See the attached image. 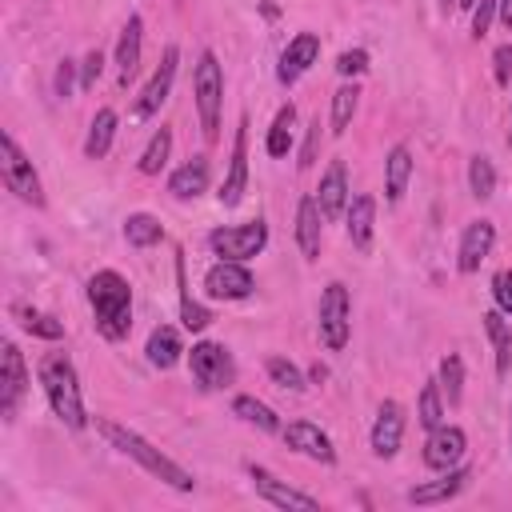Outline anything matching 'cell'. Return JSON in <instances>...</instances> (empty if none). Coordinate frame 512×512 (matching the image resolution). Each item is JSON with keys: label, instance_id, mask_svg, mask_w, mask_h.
Here are the masks:
<instances>
[{"label": "cell", "instance_id": "cell-1", "mask_svg": "<svg viewBox=\"0 0 512 512\" xmlns=\"http://www.w3.org/2000/svg\"><path fill=\"white\" fill-rule=\"evenodd\" d=\"M84 292H88V304H92V316H96V332L112 344L124 340L132 332V288H128V280L116 268H100V272L88 276Z\"/></svg>", "mask_w": 512, "mask_h": 512}, {"label": "cell", "instance_id": "cell-2", "mask_svg": "<svg viewBox=\"0 0 512 512\" xmlns=\"http://www.w3.org/2000/svg\"><path fill=\"white\" fill-rule=\"evenodd\" d=\"M96 432L116 448V452H124L128 460H136L144 472H152L156 480H164L168 488H176V492H192V472H184L172 456H164L156 444H148L140 432H132V428H124V424H116V420H108V416H96Z\"/></svg>", "mask_w": 512, "mask_h": 512}, {"label": "cell", "instance_id": "cell-3", "mask_svg": "<svg viewBox=\"0 0 512 512\" xmlns=\"http://www.w3.org/2000/svg\"><path fill=\"white\" fill-rule=\"evenodd\" d=\"M36 376H40V388L48 396V408L72 428L80 432L88 424V412H84V396H80V380H76V368L64 352H44L40 364H36Z\"/></svg>", "mask_w": 512, "mask_h": 512}, {"label": "cell", "instance_id": "cell-4", "mask_svg": "<svg viewBox=\"0 0 512 512\" xmlns=\"http://www.w3.org/2000/svg\"><path fill=\"white\" fill-rule=\"evenodd\" d=\"M192 96H196V112H200V132H204V140H216V132H220V104H224V68H220V60H216L212 48H204L200 60H196Z\"/></svg>", "mask_w": 512, "mask_h": 512}, {"label": "cell", "instance_id": "cell-5", "mask_svg": "<svg viewBox=\"0 0 512 512\" xmlns=\"http://www.w3.org/2000/svg\"><path fill=\"white\" fill-rule=\"evenodd\" d=\"M0 176H4L8 192H16L24 204L44 208V188H40V176H36L32 160L20 152V144L12 140V132H0Z\"/></svg>", "mask_w": 512, "mask_h": 512}, {"label": "cell", "instance_id": "cell-6", "mask_svg": "<svg viewBox=\"0 0 512 512\" xmlns=\"http://www.w3.org/2000/svg\"><path fill=\"white\" fill-rule=\"evenodd\" d=\"M316 328H320V340H324L328 352H340L348 344V332H352V300H348V288L340 280H332L320 292Z\"/></svg>", "mask_w": 512, "mask_h": 512}, {"label": "cell", "instance_id": "cell-7", "mask_svg": "<svg viewBox=\"0 0 512 512\" xmlns=\"http://www.w3.org/2000/svg\"><path fill=\"white\" fill-rule=\"evenodd\" d=\"M268 244V224L256 216V220H244V224H228V228H212L208 232V248L220 256V260H252L260 256Z\"/></svg>", "mask_w": 512, "mask_h": 512}, {"label": "cell", "instance_id": "cell-8", "mask_svg": "<svg viewBox=\"0 0 512 512\" xmlns=\"http://www.w3.org/2000/svg\"><path fill=\"white\" fill-rule=\"evenodd\" d=\"M188 368H192V380H196L204 392H212V388H228V384L236 380L232 352H228L224 344H216V340H200V344H192V352H188Z\"/></svg>", "mask_w": 512, "mask_h": 512}, {"label": "cell", "instance_id": "cell-9", "mask_svg": "<svg viewBox=\"0 0 512 512\" xmlns=\"http://www.w3.org/2000/svg\"><path fill=\"white\" fill-rule=\"evenodd\" d=\"M248 480H252V488H256V496L264 500V504H272V508H292V512H320V500L316 496H308V492H300V488H292V484H284V480H276L268 468H260V464H248Z\"/></svg>", "mask_w": 512, "mask_h": 512}, {"label": "cell", "instance_id": "cell-10", "mask_svg": "<svg viewBox=\"0 0 512 512\" xmlns=\"http://www.w3.org/2000/svg\"><path fill=\"white\" fill-rule=\"evenodd\" d=\"M176 64H180V48H176V44H168V48H164V56H160V68L148 76V84L140 88V96H136V104H132V116H136V120H152V116L160 112V104H164V100H168V92H172Z\"/></svg>", "mask_w": 512, "mask_h": 512}, {"label": "cell", "instance_id": "cell-11", "mask_svg": "<svg viewBox=\"0 0 512 512\" xmlns=\"http://www.w3.org/2000/svg\"><path fill=\"white\" fill-rule=\"evenodd\" d=\"M24 392H28V364H24L20 348L12 340H4V348H0V412H4V420H16Z\"/></svg>", "mask_w": 512, "mask_h": 512}, {"label": "cell", "instance_id": "cell-12", "mask_svg": "<svg viewBox=\"0 0 512 512\" xmlns=\"http://www.w3.org/2000/svg\"><path fill=\"white\" fill-rule=\"evenodd\" d=\"M252 288H256V280L244 268V260H216L204 272V292L212 300H244V296H252Z\"/></svg>", "mask_w": 512, "mask_h": 512}, {"label": "cell", "instance_id": "cell-13", "mask_svg": "<svg viewBox=\"0 0 512 512\" xmlns=\"http://www.w3.org/2000/svg\"><path fill=\"white\" fill-rule=\"evenodd\" d=\"M464 452H468V436H464V428H456V424H440V428H432L428 440H424V464H428L432 472L456 468V464L464 460Z\"/></svg>", "mask_w": 512, "mask_h": 512}, {"label": "cell", "instance_id": "cell-14", "mask_svg": "<svg viewBox=\"0 0 512 512\" xmlns=\"http://www.w3.org/2000/svg\"><path fill=\"white\" fill-rule=\"evenodd\" d=\"M248 192V116H240V128H236V140H232V160H228V176L220 184V204L224 208H236Z\"/></svg>", "mask_w": 512, "mask_h": 512}, {"label": "cell", "instance_id": "cell-15", "mask_svg": "<svg viewBox=\"0 0 512 512\" xmlns=\"http://www.w3.org/2000/svg\"><path fill=\"white\" fill-rule=\"evenodd\" d=\"M316 60H320V36H316V32H296V36L288 40V48L280 52L276 80H280V84H296Z\"/></svg>", "mask_w": 512, "mask_h": 512}, {"label": "cell", "instance_id": "cell-16", "mask_svg": "<svg viewBox=\"0 0 512 512\" xmlns=\"http://www.w3.org/2000/svg\"><path fill=\"white\" fill-rule=\"evenodd\" d=\"M280 436H284V444H288L292 452H300V456H308V460H320V464H332V460H336V448H332L328 432L316 428L312 420H292Z\"/></svg>", "mask_w": 512, "mask_h": 512}, {"label": "cell", "instance_id": "cell-17", "mask_svg": "<svg viewBox=\"0 0 512 512\" xmlns=\"http://www.w3.org/2000/svg\"><path fill=\"white\" fill-rule=\"evenodd\" d=\"M400 440H404V408L396 400H384L372 420V452L380 460H392L400 452Z\"/></svg>", "mask_w": 512, "mask_h": 512}, {"label": "cell", "instance_id": "cell-18", "mask_svg": "<svg viewBox=\"0 0 512 512\" xmlns=\"http://www.w3.org/2000/svg\"><path fill=\"white\" fill-rule=\"evenodd\" d=\"M468 480H472V472H468L464 464H456V468L440 472V480H424V484L408 488L404 500H408V504H444V500L460 496V492L468 488Z\"/></svg>", "mask_w": 512, "mask_h": 512}, {"label": "cell", "instance_id": "cell-19", "mask_svg": "<svg viewBox=\"0 0 512 512\" xmlns=\"http://www.w3.org/2000/svg\"><path fill=\"white\" fill-rule=\"evenodd\" d=\"M348 168H344V160H332L328 164V172L320 176V188H316V204H320V212H324V220H340L344 212H348Z\"/></svg>", "mask_w": 512, "mask_h": 512}, {"label": "cell", "instance_id": "cell-20", "mask_svg": "<svg viewBox=\"0 0 512 512\" xmlns=\"http://www.w3.org/2000/svg\"><path fill=\"white\" fill-rule=\"evenodd\" d=\"M492 244H496V228H492V220H472L468 228H464V236H460V272H476L488 256H492Z\"/></svg>", "mask_w": 512, "mask_h": 512}, {"label": "cell", "instance_id": "cell-21", "mask_svg": "<svg viewBox=\"0 0 512 512\" xmlns=\"http://www.w3.org/2000/svg\"><path fill=\"white\" fill-rule=\"evenodd\" d=\"M344 228H348V240H352L360 252H368V248H372V232H376V200H372L368 192H360V196H352V200H348Z\"/></svg>", "mask_w": 512, "mask_h": 512}, {"label": "cell", "instance_id": "cell-22", "mask_svg": "<svg viewBox=\"0 0 512 512\" xmlns=\"http://www.w3.org/2000/svg\"><path fill=\"white\" fill-rule=\"evenodd\" d=\"M320 220H324V212H320L316 196H300V204H296V244H300L304 260L320 256Z\"/></svg>", "mask_w": 512, "mask_h": 512}, {"label": "cell", "instance_id": "cell-23", "mask_svg": "<svg viewBox=\"0 0 512 512\" xmlns=\"http://www.w3.org/2000/svg\"><path fill=\"white\" fill-rule=\"evenodd\" d=\"M140 44H144V20L140 16H128V24L120 28V40H116V68H120V84H128L140 68Z\"/></svg>", "mask_w": 512, "mask_h": 512}, {"label": "cell", "instance_id": "cell-24", "mask_svg": "<svg viewBox=\"0 0 512 512\" xmlns=\"http://www.w3.org/2000/svg\"><path fill=\"white\" fill-rule=\"evenodd\" d=\"M408 180H412V148L408 144H396L384 160V196L388 204H400L404 192H408Z\"/></svg>", "mask_w": 512, "mask_h": 512}, {"label": "cell", "instance_id": "cell-25", "mask_svg": "<svg viewBox=\"0 0 512 512\" xmlns=\"http://www.w3.org/2000/svg\"><path fill=\"white\" fill-rule=\"evenodd\" d=\"M168 192L176 200H196L200 192H208V160L204 156H192L188 164H180L172 176H168Z\"/></svg>", "mask_w": 512, "mask_h": 512}, {"label": "cell", "instance_id": "cell-26", "mask_svg": "<svg viewBox=\"0 0 512 512\" xmlns=\"http://www.w3.org/2000/svg\"><path fill=\"white\" fill-rule=\"evenodd\" d=\"M148 364L152 368H172L176 360H180V352H184V344H180V332L172 328V324H160V328H152V336H148Z\"/></svg>", "mask_w": 512, "mask_h": 512}, {"label": "cell", "instance_id": "cell-27", "mask_svg": "<svg viewBox=\"0 0 512 512\" xmlns=\"http://www.w3.org/2000/svg\"><path fill=\"white\" fill-rule=\"evenodd\" d=\"M112 140H116V112H112V108H100V112L92 116V124H88L84 156H88V160H104L108 148H112Z\"/></svg>", "mask_w": 512, "mask_h": 512}, {"label": "cell", "instance_id": "cell-28", "mask_svg": "<svg viewBox=\"0 0 512 512\" xmlns=\"http://www.w3.org/2000/svg\"><path fill=\"white\" fill-rule=\"evenodd\" d=\"M484 332H488L492 352H496V372L508 376L512 372V328H508V320H504L500 308L496 312H484Z\"/></svg>", "mask_w": 512, "mask_h": 512}, {"label": "cell", "instance_id": "cell-29", "mask_svg": "<svg viewBox=\"0 0 512 512\" xmlns=\"http://www.w3.org/2000/svg\"><path fill=\"white\" fill-rule=\"evenodd\" d=\"M292 124H296V104H280V112H276V120H272V128L264 136V152L272 160L288 156V148H292Z\"/></svg>", "mask_w": 512, "mask_h": 512}, {"label": "cell", "instance_id": "cell-30", "mask_svg": "<svg viewBox=\"0 0 512 512\" xmlns=\"http://www.w3.org/2000/svg\"><path fill=\"white\" fill-rule=\"evenodd\" d=\"M232 416H240L244 424L260 428V432H284V428H280V416H276L264 400H256V396H236V400H232Z\"/></svg>", "mask_w": 512, "mask_h": 512}, {"label": "cell", "instance_id": "cell-31", "mask_svg": "<svg viewBox=\"0 0 512 512\" xmlns=\"http://www.w3.org/2000/svg\"><path fill=\"white\" fill-rule=\"evenodd\" d=\"M124 240H128L132 248H152V244L164 240V228H160L156 216H148V212H132V216L124 220Z\"/></svg>", "mask_w": 512, "mask_h": 512}, {"label": "cell", "instance_id": "cell-32", "mask_svg": "<svg viewBox=\"0 0 512 512\" xmlns=\"http://www.w3.org/2000/svg\"><path fill=\"white\" fill-rule=\"evenodd\" d=\"M12 316H16V320H20V328H24V332H32V336H44V340H60V336H64V324H60V320H52L48 312H36V308L16 304V308H12Z\"/></svg>", "mask_w": 512, "mask_h": 512}, {"label": "cell", "instance_id": "cell-33", "mask_svg": "<svg viewBox=\"0 0 512 512\" xmlns=\"http://www.w3.org/2000/svg\"><path fill=\"white\" fill-rule=\"evenodd\" d=\"M416 420L432 432V428H440L444 424V400H440V380H428L424 388H420V400H416Z\"/></svg>", "mask_w": 512, "mask_h": 512}, {"label": "cell", "instance_id": "cell-34", "mask_svg": "<svg viewBox=\"0 0 512 512\" xmlns=\"http://www.w3.org/2000/svg\"><path fill=\"white\" fill-rule=\"evenodd\" d=\"M356 104H360V88H356V84H340V88L332 92V132H336V136L352 124Z\"/></svg>", "mask_w": 512, "mask_h": 512}, {"label": "cell", "instance_id": "cell-35", "mask_svg": "<svg viewBox=\"0 0 512 512\" xmlns=\"http://www.w3.org/2000/svg\"><path fill=\"white\" fill-rule=\"evenodd\" d=\"M168 152H172V128L160 124V132L148 140V148L140 152V172L144 176H156L164 164H168Z\"/></svg>", "mask_w": 512, "mask_h": 512}, {"label": "cell", "instance_id": "cell-36", "mask_svg": "<svg viewBox=\"0 0 512 512\" xmlns=\"http://www.w3.org/2000/svg\"><path fill=\"white\" fill-rule=\"evenodd\" d=\"M264 372H268V380H272L276 388H284V392H304V372H300L288 356H268V360H264Z\"/></svg>", "mask_w": 512, "mask_h": 512}, {"label": "cell", "instance_id": "cell-37", "mask_svg": "<svg viewBox=\"0 0 512 512\" xmlns=\"http://www.w3.org/2000/svg\"><path fill=\"white\" fill-rule=\"evenodd\" d=\"M468 188H472L476 200H488L496 192V168H492L488 156H472L468 160Z\"/></svg>", "mask_w": 512, "mask_h": 512}, {"label": "cell", "instance_id": "cell-38", "mask_svg": "<svg viewBox=\"0 0 512 512\" xmlns=\"http://www.w3.org/2000/svg\"><path fill=\"white\" fill-rule=\"evenodd\" d=\"M440 388L448 392V404H460V396H464V360L456 356V352H448L444 360H440Z\"/></svg>", "mask_w": 512, "mask_h": 512}, {"label": "cell", "instance_id": "cell-39", "mask_svg": "<svg viewBox=\"0 0 512 512\" xmlns=\"http://www.w3.org/2000/svg\"><path fill=\"white\" fill-rule=\"evenodd\" d=\"M180 320H184L188 332H204V328L212 324V312H208L204 304H196V300L184 296V300H180Z\"/></svg>", "mask_w": 512, "mask_h": 512}, {"label": "cell", "instance_id": "cell-40", "mask_svg": "<svg viewBox=\"0 0 512 512\" xmlns=\"http://www.w3.org/2000/svg\"><path fill=\"white\" fill-rule=\"evenodd\" d=\"M496 12H500V0H476V8H472V36H488Z\"/></svg>", "mask_w": 512, "mask_h": 512}, {"label": "cell", "instance_id": "cell-41", "mask_svg": "<svg viewBox=\"0 0 512 512\" xmlns=\"http://www.w3.org/2000/svg\"><path fill=\"white\" fill-rule=\"evenodd\" d=\"M492 296H496V308L504 316H512V268H504V272L492 276Z\"/></svg>", "mask_w": 512, "mask_h": 512}, {"label": "cell", "instance_id": "cell-42", "mask_svg": "<svg viewBox=\"0 0 512 512\" xmlns=\"http://www.w3.org/2000/svg\"><path fill=\"white\" fill-rule=\"evenodd\" d=\"M364 68H368V52L364 48H348V52L336 56V72L340 76H360Z\"/></svg>", "mask_w": 512, "mask_h": 512}, {"label": "cell", "instance_id": "cell-43", "mask_svg": "<svg viewBox=\"0 0 512 512\" xmlns=\"http://www.w3.org/2000/svg\"><path fill=\"white\" fill-rule=\"evenodd\" d=\"M100 72H104V52L92 48V52L84 56V64H80V88H92V84L100 80Z\"/></svg>", "mask_w": 512, "mask_h": 512}, {"label": "cell", "instance_id": "cell-44", "mask_svg": "<svg viewBox=\"0 0 512 512\" xmlns=\"http://www.w3.org/2000/svg\"><path fill=\"white\" fill-rule=\"evenodd\" d=\"M492 76L496 84H512V44H500L492 52Z\"/></svg>", "mask_w": 512, "mask_h": 512}, {"label": "cell", "instance_id": "cell-45", "mask_svg": "<svg viewBox=\"0 0 512 512\" xmlns=\"http://www.w3.org/2000/svg\"><path fill=\"white\" fill-rule=\"evenodd\" d=\"M316 148H320V116L308 124V140H304V152H300V168H312Z\"/></svg>", "mask_w": 512, "mask_h": 512}, {"label": "cell", "instance_id": "cell-46", "mask_svg": "<svg viewBox=\"0 0 512 512\" xmlns=\"http://www.w3.org/2000/svg\"><path fill=\"white\" fill-rule=\"evenodd\" d=\"M72 76H76V64L72 60H60V68H56V96L60 100L72 96Z\"/></svg>", "mask_w": 512, "mask_h": 512}, {"label": "cell", "instance_id": "cell-47", "mask_svg": "<svg viewBox=\"0 0 512 512\" xmlns=\"http://www.w3.org/2000/svg\"><path fill=\"white\" fill-rule=\"evenodd\" d=\"M500 20H504V28L512 32V0H500Z\"/></svg>", "mask_w": 512, "mask_h": 512}, {"label": "cell", "instance_id": "cell-48", "mask_svg": "<svg viewBox=\"0 0 512 512\" xmlns=\"http://www.w3.org/2000/svg\"><path fill=\"white\" fill-rule=\"evenodd\" d=\"M436 8H440V16H448V12H456V0H440Z\"/></svg>", "mask_w": 512, "mask_h": 512}, {"label": "cell", "instance_id": "cell-49", "mask_svg": "<svg viewBox=\"0 0 512 512\" xmlns=\"http://www.w3.org/2000/svg\"><path fill=\"white\" fill-rule=\"evenodd\" d=\"M456 8H468V12H472V8H476V0H456Z\"/></svg>", "mask_w": 512, "mask_h": 512}, {"label": "cell", "instance_id": "cell-50", "mask_svg": "<svg viewBox=\"0 0 512 512\" xmlns=\"http://www.w3.org/2000/svg\"><path fill=\"white\" fill-rule=\"evenodd\" d=\"M508 448H512V420H508Z\"/></svg>", "mask_w": 512, "mask_h": 512}, {"label": "cell", "instance_id": "cell-51", "mask_svg": "<svg viewBox=\"0 0 512 512\" xmlns=\"http://www.w3.org/2000/svg\"><path fill=\"white\" fill-rule=\"evenodd\" d=\"M508 144H512V132H508Z\"/></svg>", "mask_w": 512, "mask_h": 512}]
</instances>
